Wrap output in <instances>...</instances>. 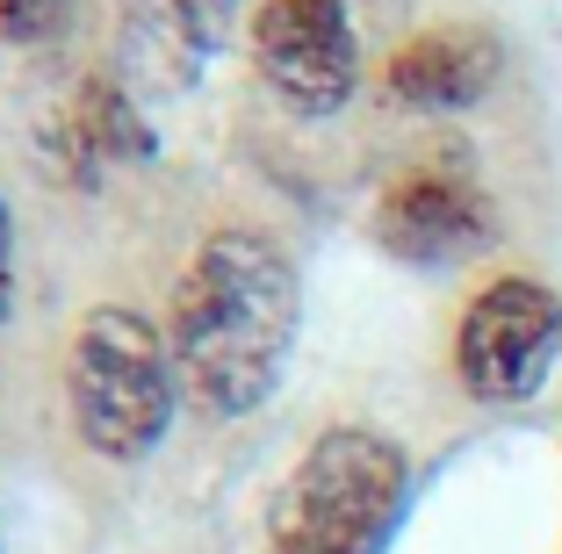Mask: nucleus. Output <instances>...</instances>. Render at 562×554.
Instances as JSON below:
<instances>
[{
	"label": "nucleus",
	"mask_w": 562,
	"mask_h": 554,
	"mask_svg": "<svg viewBox=\"0 0 562 554\" xmlns=\"http://www.w3.org/2000/svg\"><path fill=\"white\" fill-rule=\"evenodd\" d=\"M303 289L267 230H210L188 274L173 281V368L181 389L216 418H246L281 389V368L296 353Z\"/></svg>",
	"instance_id": "obj_1"
},
{
	"label": "nucleus",
	"mask_w": 562,
	"mask_h": 554,
	"mask_svg": "<svg viewBox=\"0 0 562 554\" xmlns=\"http://www.w3.org/2000/svg\"><path fill=\"white\" fill-rule=\"evenodd\" d=\"M412 497V461L368 425H331L303 446L267 511L274 554H382Z\"/></svg>",
	"instance_id": "obj_2"
},
{
	"label": "nucleus",
	"mask_w": 562,
	"mask_h": 554,
	"mask_svg": "<svg viewBox=\"0 0 562 554\" xmlns=\"http://www.w3.org/2000/svg\"><path fill=\"white\" fill-rule=\"evenodd\" d=\"M66 396L72 425L94 454L145 461L181 404V368H173L166 331L123 303H94L66 346Z\"/></svg>",
	"instance_id": "obj_3"
},
{
	"label": "nucleus",
	"mask_w": 562,
	"mask_h": 554,
	"mask_svg": "<svg viewBox=\"0 0 562 554\" xmlns=\"http://www.w3.org/2000/svg\"><path fill=\"white\" fill-rule=\"evenodd\" d=\"M252 72L289 115H331L353 101L361 44L347 0H260L252 8Z\"/></svg>",
	"instance_id": "obj_4"
},
{
	"label": "nucleus",
	"mask_w": 562,
	"mask_h": 554,
	"mask_svg": "<svg viewBox=\"0 0 562 554\" xmlns=\"http://www.w3.org/2000/svg\"><path fill=\"white\" fill-rule=\"evenodd\" d=\"M562 353V303L527 274H505L469 303L462 331H454V368L462 389L483 404H519L548 382Z\"/></svg>",
	"instance_id": "obj_5"
},
{
	"label": "nucleus",
	"mask_w": 562,
	"mask_h": 554,
	"mask_svg": "<svg viewBox=\"0 0 562 554\" xmlns=\"http://www.w3.org/2000/svg\"><path fill=\"white\" fill-rule=\"evenodd\" d=\"M375 238H382V252H397L412 267H454L476 245H491V202L454 166H418V173H404L382 195Z\"/></svg>",
	"instance_id": "obj_6"
},
{
	"label": "nucleus",
	"mask_w": 562,
	"mask_h": 554,
	"mask_svg": "<svg viewBox=\"0 0 562 554\" xmlns=\"http://www.w3.org/2000/svg\"><path fill=\"white\" fill-rule=\"evenodd\" d=\"M497 72H505V50H497L491 30H476V22H432L412 44L390 50L382 87H390L397 109L447 115V109H476L497 87Z\"/></svg>",
	"instance_id": "obj_7"
},
{
	"label": "nucleus",
	"mask_w": 562,
	"mask_h": 554,
	"mask_svg": "<svg viewBox=\"0 0 562 554\" xmlns=\"http://www.w3.org/2000/svg\"><path fill=\"white\" fill-rule=\"evenodd\" d=\"M232 30V0H123V66L159 94H188Z\"/></svg>",
	"instance_id": "obj_8"
},
{
	"label": "nucleus",
	"mask_w": 562,
	"mask_h": 554,
	"mask_svg": "<svg viewBox=\"0 0 562 554\" xmlns=\"http://www.w3.org/2000/svg\"><path fill=\"white\" fill-rule=\"evenodd\" d=\"M44 151H50V166L72 180V188H94L109 166H123V159H151V123L137 115V101H131V87H116V80H80L58 109L44 115Z\"/></svg>",
	"instance_id": "obj_9"
},
{
	"label": "nucleus",
	"mask_w": 562,
	"mask_h": 554,
	"mask_svg": "<svg viewBox=\"0 0 562 554\" xmlns=\"http://www.w3.org/2000/svg\"><path fill=\"white\" fill-rule=\"evenodd\" d=\"M72 22V0H0V36L8 44H50Z\"/></svg>",
	"instance_id": "obj_10"
},
{
	"label": "nucleus",
	"mask_w": 562,
	"mask_h": 554,
	"mask_svg": "<svg viewBox=\"0 0 562 554\" xmlns=\"http://www.w3.org/2000/svg\"><path fill=\"white\" fill-rule=\"evenodd\" d=\"M15 310V224H8V202H0V325Z\"/></svg>",
	"instance_id": "obj_11"
}]
</instances>
